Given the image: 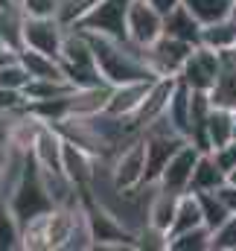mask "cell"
I'll use <instances>...</instances> for the list:
<instances>
[{"label": "cell", "instance_id": "10", "mask_svg": "<svg viewBox=\"0 0 236 251\" xmlns=\"http://www.w3.org/2000/svg\"><path fill=\"white\" fill-rule=\"evenodd\" d=\"M161 79V76H158ZM155 79H143V82H122V85H111V97L105 105V114L117 117V120H128L137 114V108L143 105V100L149 97Z\"/></svg>", "mask_w": 236, "mask_h": 251}, {"label": "cell", "instance_id": "24", "mask_svg": "<svg viewBox=\"0 0 236 251\" xmlns=\"http://www.w3.org/2000/svg\"><path fill=\"white\" fill-rule=\"evenodd\" d=\"M26 108H29V100L24 91L0 85V114H24Z\"/></svg>", "mask_w": 236, "mask_h": 251}, {"label": "cell", "instance_id": "33", "mask_svg": "<svg viewBox=\"0 0 236 251\" xmlns=\"http://www.w3.org/2000/svg\"><path fill=\"white\" fill-rule=\"evenodd\" d=\"M234 18H236V0H234Z\"/></svg>", "mask_w": 236, "mask_h": 251}, {"label": "cell", "instance_id": "13", "mask_svg": "<svg viewBox=\"0 0 236 251\" xmlns=\"http://www.w3.org/2000/svg\"><path fill=\"white\" fill-rule=\"evenodd\" d=\"M201 29H204V24L184 3L172 9L169 15H164V35H169V38L187 41V44H201Z\"/></svg>", "mask_w": 236, "mask_h": 251}, {"label": "cell", "instance_id": "25", "mask_svg": "<svg viewBox=\"0 0 236 251\" xmlns=\"http://www.w3.org/2000/svg\"><path fill=\"white\" fill-rule=\"evenodd\" d=\"M213 251H236V213H231L228 222L213 231Z\"/></svg>", "mask_w": 236, "mask_h": 251}, {"label": "cell", "instance_id": "4", "mask_svg": "<svg viewBox=\"0 0 236 251\" xmlns=\"http://www.w3.org/2000/svg\"><path fill=\"white\" fill-rule=\"evenodd\" d=\"M128 9H131V0H96L73 24V29L128 41Z\"/></svg>", "mask_w": 236, "mask_h": 251}, {"label": "cell", "instance_id": "28", "mask_svg": "<svg viewBox=\"0 0 236 251\" xmlns=\"http://www.w3.org/2000/svg\"><path fill=\"white\" fill-rule=\"evenodd\" d=\"M216 193H219V199H222V201L228 204V210H231V213H236V184L225 181V184L216 190Z\"/></svg>", "mask_w": 236, "mask_h": 251}, {"label": "cell", "instance_id": "32", "mask_svg": "<svg viewBox=\"0 0 236 251\" xmlns=\"http://www.w3.org/2000/svg\"><path fill=\"white\" fill-rule=\"evenodd\" d=\"M0 47H9L6 44V35H3V26H0Z\"/></svg>", "mask_w": 236, "mask_h": 251}, {"label": "cell", "instance_id": "22", "mask_svg": "<svg viewBox=\"0 0 236 251\" xmlns=\"http://www.w3.org/2000/svg\"><path fill=\"white\" fill-rule=\"evenodd\" d=\"M198 196V201H201V213H204V225L207 228H222L225 222H228V216H231V210H228V204L219 199V193L216 190H210V193H195Z\"/></svg>", "mask_w": 236, "mask_h": 251}, {"label": "cell", "instance_id": "16", "mask_svg": "<svg viewBox=\"0 0 236 251\" xmlns=\"http://www.w3.org/2000/svg\"><path fill=\"white\" fill-rule=\"evenodd\" d=\"M198 225H204L201 201H198V196H195L192 190H187V193H181V199H178V210H175V219H172V228H169V237H178V234H184V231H192V228H198Z\"/></svg>", "mask_w": 236, "mask_h": 251}, {"label": "cell", "instance_id": "6", "mask_svg": "<svg viewBox=\"0 0 236 251\" xmlns=\"http://www.w3.org/2000/svg\"><path fill=\"white\" fill-rule=\"evenodd\" d=\"M64 35H67V26L56 15H26L24 21V47H32L38 53L61 59Z\"/></svg>", "mask_w": 236, "mask_h": 251}, {"label": "cell", "instance_id": "3", "mask_svg": "<svg viewBox=\"0 0 236 251\" xmlns=\"http://www.w3.org/2000/svg\"><path fill=\"white\" fill-rule=\"evenodd\" d=\"M108 181H111V190L122 193V196L140 193L146 187V143H143V134L111 155Z\"/></svg>", "mask_w": 236, "mask_h": 251}, {"label": "cell", "instance_id": "17", "mask_svg": "<svg viewBox=\"0 0 236 251\" xmlns=\"http://www.w3.org/2000/svg\"><path fill=\"white\" fill-rule=\"evenodd\" d=\"M228 181L225 170L213 161L210 152H201L198 164H195V173H192V181H189V190L192 193H210V190H219Z\"/></svg>", "mask_w": 236, "mask_h": 251}, {"label": "cell", "instance_id": "31", "mask_svg": "<svg viewBox=\"0 0 236 251\" xmlns=\"http://www.w3.org/2000/svg\"><path fill=\"white\" fill-rule=\"evenodd\" d=\"M228 181H231V184H236V167L231 170V173H228Z\"/></svg>", "mask_w": 236, "mask_h": 251}, {"label": "cell", "instance_id": "23", "mask_svg": "<svg viewBox=\"0 0 236 251\" xmlns=\"http://www.w3.org/2000/svg\"><path fill=\"white\" fill-rule=\"evenodd\" d=\"M29 82H32V73L26 70V64L21 62V56H18V59H12L9 64H3V67H0V85L24 91Z\"/></svg>", "mask_w": 236, "mask_h": 251}, {"label": "cell", "instance_id": "5", "mask_svg": "<svg viewBox=\"0 0 236 251\" xmlns=\"http://www.w3.org/2000/svg\"><path fill=\"white\" fill-rule=\"evenodd\" d=\"M181 82H187L192 91H207L213 94L219 79H222V53L204 47V44H195L192 53L187 56V62L178 73Z\"/></svg>", "mask_w": 236, "mask_h": 251}, {"label": "cell", "instance_id": "12", "mask_svg": "<svg viewBox=\"0 0 236 251\" xmlns=\"http://www.w3.org/2000/svg\"><path fill=\"white\" fill-rule=\"evenodd\" d=\"M204 137H207V152L234 143L236 140V108L234 105H225V102L213 100L210 117H207V126H204Z\"/></svg>", "mask_w": 236, "mask_h": 251}, {"label": "cell", "instance_id": "27", "mask_svg": "<svg viewBox=\"0 0 236 251\" xmlns=\"http://www.w3.org/2000/svg\"><path fill=\"white\" fill-rule=\"evenodd\" d=\"M210 155H213V161L225 170V176L231 173L236 167V140L234 143H228V146H219V149H210Z\"/></svg>", "mask_w": 236, "mask_h": 251}, {"label": "cell", "instance_id": "20", "mask_svg": "<svg viewBox=\"0 0 236 251\" xmlns=\"http://www.w3.org/2000/svg\"><path fill=\"white\" fill-rule=\"evenodd\" d=\"M184 6H187L204 26L234 15V0H184Z\"/></svg>", "mask_w": 236, "mask_h": 251}, {"label": "cell", "instance_id": "15", "mask_svg": "<svg viewBox=\"0 0 236 251\" xmlns=\"http://www.w3.org/2000/svg\"><path fill=\"white\" fill-rule=\"evenodd\" d=\"M18 56H21V62L26 64V70L32 73V79H59V82H70L67 73H64V67H61V59H56V56L38 53V50H32V47H24ZM70 85H73V82H70Z\"/></svg>", "mask_w": 236, "mask_h": 251}, {"label": "cell", "instance_id": "18", "mask_svg": "<svg viewBox=\"0 0 236 251\" xmlns=\"http://www.w3.org/2000/svg\"><path fill=\"white\" fill-rule=\"evenodd\" d=\"M201 44L216 50V53H228V50H236V18H222L216 24H207L201 29Z\"/></svg>", "mask_w": 236, "mask_h": 251}, {"label": "cell", "instance_id": "7", "mask_svg": "<svg viewBox=\"0 0 236 251\" xmlns=\"http://www.w3.org/2000/svg\"><path fill=\"white\" fill-rule=\"evenodd\" d=\"M192 47L195 44H187V41H178V38H169V35H161L155 44L143 47V59L155 70V76H178L184 62H187V56L192 53Z\"/></svg>", "mask_w": 236, "mask_h": 251}, {"label": "cell", "instance_id": "30", "mask_svg": "<svg viewBox=\"0 0 236 251\" xmlns=\"http://www.w3.org/2000/svg\"><path fill=\"white\" fill-rule=\"evenodd\" d=\"M12 59H18V50H12V47H0V67L9 64Z\"/></svg>", "mask_w": 236, "mask_h": 251}, {"label": "cell", "instance_id": "29", "mask_svg": "<svg viewBox=\"0 0 236 251\" xmlns=\"http://www.w3.org/2000/svg\"><path fill=\"white\" fill-rule=\"evenodd\" d=\"M149 3H152V6H155L161 15H169V12H172V9H178L184 0H149Z\"/></svg>", "mask_w": 236, "mask_h": 251}, {"label": "cell", "instance_id": "11", "mask_svg": "<svg viewBox=\"0 0 236 251\" xmlns=\"http://www.w3.org/2000/svg\"><path fill=\"white\" fill-rule=\"evenodd\" d=\"M178 199H181V193H172L158 184H152V193L146 199V225L166 234V240H169V228H172V219L178 210Z\"/></svg>", "mask_w": 236, "mask_h": 251}, {"label": "cell", "instance_id": "8", "mask_svg": "<svg viewBox=\"0 0 236 251\" xmlns=\"http://www.w3.org/2000/svg\"><path fill=\"white\" fill-rule=\"evenodd\" d=\"M201 146H195L192 140H187L175 155L169 158V164L164 167V173L158 176V187H166L172 193H187L189 190V181H192V173H195V164L201 158Z\"/></svg>", "mask_w": 236, "mask_h": 251}, {"label": "cell", "instance_id": "26", "mask_svg": "<svg viewBox=\"0 0 236 251\" xmlns=\"http://www.w3.org/2000/svg\"><path fill=\"white\" fill-rule=\"evenodd\" d=\"M26 15H56L59 18L61 0H18Z\"/></svg>", "mask_w": 236, "mask_h": 251}, {"label": "cell", "instance_id": "19", "mask_svg": "<svg viewBox=\"0 0 236 251\" xmlns=\"http://www.w3.org/2000/svg\"><path fill=\"white\" fill-rule=\"evenodd\" d=\"M24 249V225L18 222L9 199L0 193V251Z\"/></svg>", "mask_w": 236, "mask_h": 251}, {"label": "cell", "instance_id": "21", "mask_svg": "<svg viewBox=\"0 0 236 251\" xmlns=\"http://www.w3.org/2000/svg\"><path fill=\"white\" fill-rule=\"evenodd\" d=\"M169 251H213V228L198 225L192 231L169 237Z\"/></svg>", "mask_w": 236, "mask_h": 251}, {"label": "cell", "instance_id": "9", "mask_svg": "<svg viewBox=\"0 0 236 251\" xmlns=\"http://www.w3.org/2000/svg\"><path fill=\"white\" fill-rule=\"evenodd\" d=\"M164 35V15L149 0H131L128 9V41L137 47H149Z\"/></svg>", "mask_w": 236, "mask_h": 251}, {"label": "cell", "instance_id": "2", "mask_svg": "<svg viewBox=\"0 0 236 251\" xmlns=\"http://www.w3.org/2000/svg\"><path fill=\"white\" fill-rule=\"evenodd\" d=\"M6 199H9V204H12V210H15V216H18L21 225H26L29 219H35L41 213H50L56 207V201H53V196L47 190V181L41 176V167H38V161L32 155H29V161H26L18 184L12 187V193Z\"/></svg>", "mask_w": 236, "mask_h": 251}, {"label": "cell", "instance_id": "1", "mask_svg": "<svg viewBox=\"0 0 236 251\" xmlns=\"http://www.w3.org/2000/svg\"><path fill=\"white\" fill-rule=\"evenodd\" d=\"M91 38L96 64L102 70V79L108 85H122V82H143V79H158L149 62L143 59V47L131 44V41H119L108 35H96V32H85Z\"/></svg>", "mask_w": 236, "mask_h": 251}, {"label": "cell", "instance_id": "14", "mask_svg": "<svg viewBox=\"0 0 236 251\" xmlns=\"http://www.w3.org/2000/svg\"><path fill=\"white\" fill-rule=\"evenodd\" d=\"M164 117L175 126L184 137H189V128H192V88L187 82H181V79L175 82V91L169 97V105H166Z\"/></svg>", "mask_w": 236, "mask_h": 251}]
</instances>
